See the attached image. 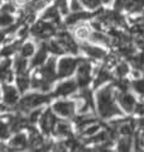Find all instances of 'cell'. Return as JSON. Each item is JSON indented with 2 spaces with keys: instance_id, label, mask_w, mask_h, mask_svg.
Returning <instances> with one entry per match:
<instances>
[{
  "instance_id": "obj_1",
  "label": "cell",
  "mask_w": 144,
  "mask_h": 152,
  "mask_svg": "<svg viewBox=\"0 0 144 152\" xmlns=\"http://www.w3.org/2000/svg\"><path fill=\"white\" fill-rule=\"evenodd\" d=\"M115 93L114 86L109 85L100 89L96 94V104H97V114L101 119L121 115V110L115 102Z\"/></svg>"
},
{
  "instance_id": "obj_2",
  "label": "cell",
  "mask_w": 144,
  "mask_h": 152,
  "mask_svg": "<svg viewBox=\"0 0 144 152\" xmlns=\"http://www.w3.org/2000/svg\"><path fill=\"white\" fill-rule=\"evenodd\" d=\"M49 102V96L44 94H39V93H33V94H28L25 95L18 104V110L20 113H25V112H31L32 109L38 108Z\"/></svg>"
},
{
  "instance_id": "obj_3",
  "label": "cell",
  "mask_w": 144,
  "mask_h": 152,
  "mask_svg": "<svg viewBox=\"0 0 144 152\" xmlns=\"http://www.w3.org/2000/svg\"><path fill=\"white\" fill-rule=\"evenodd\" d=\"M91 64L85 58H79L77 60V85L79 88L84 89L87 88L89 84L91 83Z\"/></svg>"
},
{
  "instance_id": "obj_4",
  "label": "cell",
  "mask_w": 144,
  "mask_h": 152,
  "mask_svg": "<svg viewBox=\"0 0 144 152\" xmlns=\"http://www.w3.org/2000/svg\"><path fill=\"white\" fill-rule=\"evenodd\" d=\"M32 34L36 39H47L49 36H52L56 32V24L52 22H38L37 24L32 28Z\"/></svg>"
},
{
  "instance_id": "obj_5",
  "label": "cell",
  "mask_w": 144,
  "mask_h": 152,
  "mask_svg": "<svg viewBox=\"0 0 144 152\" xmlns=\"http://www.w3.org/2000/svg\"><path fill=\"white\" fill-rule=\"evenodd\" d=\"M58 122L57 119V114L52 110V109H47L46 112H43V114L39 118V124L41 129L46 136H49L51 133H53V129L56 127V123Z\"/></svg>"
},
{
  "instance_id": "obj_6",
  "label": "cell",
  "mask_w": 144,
  "mask_h": 152,
  "mask_svg": "<svg viewBox=\"0 0 144 152\" xmlns=\"http://www.w3.org/2000/svg\"><path fill=\"white\" fill-rule=\"evenodd\" d=\"M57 115L63 117V118H72L75 115L76 112V105L73 102H67V100H60L56 102L53 104V108H52Z\"/></svg>"
},
{
  "instance_id": "obj_7",
  "label": "cell",
  "mask_w": 144,
  "mask_h": 152,
  "mask_svg": "<svg viewBox=\"0 0 144 152\" xmlns=\"http://www.w3.org/2000/svg\"><path fill=\"white\" fill-rule=\"evenodd\" d=\"M39 75L44 80H47L48 83H51V84L53 83L57 77H58V75H57V62H56L55 57L47 60L46 62L43 64L42 69L39 70Z\"/></svg>"
},
{
  "instance_id": "obj_8",
  "label": "cell",
  "mask_w": 144,
  "mask_h": 152,
  "mask_svg": "<svg viewBox=\"0 0 144 152\" xmlns=\"http://www.w3.org/2000/svg\"><path fill=\"white\" fill-rule=\"evenodd\" d=\"M76 67H77V60L76 58H71V57H65L58 62V71L57 75L58 77H68L72 74L75 72Z\"/></svg>"
},
{
  "instance_id": "obj_9",
  "label": "cell",
  "mask_w": 144,
  "mask_h": 152,
  "mask_svg": "<svg viewBox=\"0 0 144 152\" xmlns=\"http://www.w3.org/2000/svg\"><path fill=\"white\" fill-rule=\"evenodd\" d=\"M116 100L119 103L120 108H121L124 112H127V113L134 112V108H135L137 102H135V98H134L129 91L116 93Z\"/></svg>"
},
{
  "instance_id": "obj_10",
  "label": "cell",
  "mask_w": 144,
  "mask_h": 152,
  "mask_svg": "<svg viewBox=\"0 0 144 152\" xmlns=\"http://www.w3.org/2000/svg\"><path fill=\"white\" fill-rule=\"evenodd\" d=\"M57 39L60 41V43L63 46V48L66 50V52H70L72 55H76L79 52V46L75 42V39L71 37V34H68L67 32H60L57 34Z\"/></svg>"
},
{
  "instance_id": "obj_11",
  "label": "cell",
  "mask_w": 144,
  "mask_h": 152,
  "mask_svg": "<svg viewBox=\"0 0 144 152\" xmlns=\"http://www.w3.org/2000/svg\"><path fill=\"white\" fill-rule=\"evenodd\" d=\"M77 89H79L77 81L67 80V81H63V83L57 85L56 90H55V95H57V96H67V95L73 94Z\"/></svg>"
},
{
  "instance_id": "obj_12",
  "label": "cell",
  "mask_w": 144,
  "mask_h": 152,
  "mask_svg": "<svg viewBox=\"0 0 144 152\" xmlns=\"http://www.w3.org/2000/svg\"><path fill=\"white\" fill-rule=\"evenodd\" d=\"M43 145H44L43 137L36 129H33V127H31L29 128V136H28V147H29L31 150H34V151H41Z\"/></svg>"
},
{
  "instance_id": "obj_13",
  "label": "cell",
  "mask_w": 144,
  "mask_h": 152,
  "mask_svg": "<svg viewBox=\"0 0 144 152\" xmlns=\"http://www.w3.org/2000/svg\"><path fill=\"white\" fill-rule=\"evenodd\" d=\"M81 50H82L89 57H91V58H94V60H103L106 57V52H105V50H103L101 47L82 43L81 45Z\"/></svg>"
},
{
  "instance_id": "obj_14",
  "label": "cell",
  "mask_w": 144,
  "mask_h": 152,
  "mask_svg": "<svg viewBox=\"0 0 144 152\" xmlns=\"http://www.w3.org/2000/svg\"><path fill=\"white\" fill-rule=\"evenodd\" d=\"M110 80H113L111 72L108 70L106 66H100V67L96 70V79L94 81V86L95 88H100L101 85L110 81Z\"/></svg>"
},
{
  "instance_id": "obj_15",
  "label": "cell",
  "mask_w": 144,
  "mask_h": 152,
  "mask_svg": "<svg viewBox=\"0 0 144 152\" xmlns=\"http://www.w3.org/2000/svg\"><path fill=\"white\" fill-rule=\"evenodd\" d=\"M3 93H4V103L7 105L12 107V105H15L19 100V95H18V90L10 86V85H5L3 89Z\"/></svg>"
},
{
  "instance_id": "obj_16",
  "label": "cell",
  "mask_w": 144,
  "mask_h": 152,
  "mask_svg": "<svg viewBox=\"0 0 144 152\" xmlns=\"http://www.w3.org/2000/svg\"><path fill=\"white\" fill-rule=\"evenodd\" d=\"M53 134L57 137H62V138H67V137L72 136V127L68 122L66 121H58L56 123V127L53 129Z\"/></svg>"
},
{
  "instance_id": "obj_17",
  "label": "cell",
  "mask_w": 144,
  "mask_h": 152,
  "mask_svg": "<svg viewBox=\"0 0 144 152\" xmlns=\"http://www.w3.org/2000/svg\"><path fill=\"white\" fill-rule=\"evenodd\" d=\"M28 146V137L24 133H17L10 140V147L8 151H19Z\"/></svg>"
},
{
  "instance_id": "obj_18",
  "label": "cell",
  "mask_w": 144,
  "mask_h": 152,
  "mask_svg": "<svg viewBox=\"0 0 144 152\" xmlns=\"http://www.w3.org/2000/svg\"><path fill=\"white\" fill-rule=\"evenodd\" d=\"M95 122H97V118H95L94 115H90L87 113H81V115L75 117V124L80 132L84 131L87 126L92 124Z\"/></svg>"
},
{
  "instance_id": "obj_19",
  "label": "cell",
  "mask_w": 144,
  "mask_h": 152,
  "mask_svg": "<svg viewBox=\"0 0 144 152\" xmlns=\"http://www.w3.org/2000/svg\"><path fill=\"white\" fill-rule=\"evenodd\" d=\"M47 52H48V48H47V45L46 43H42L38 48L37 53L34 55L32 60V64L31 66L32 67H37V66H42L43 64L47 61Z\"/></svg>"
},
{
  "instance_id": "obj_20",
  "label": "cell",
  "mask_w": 144,
  "mask_h": 152,
  "mask_svg": "<svg viewBox=\"0 0 144 152\" xmlns=\"http://www.w3.org/2000/svg\"><path fill=\"white\" fill-rule=\"evenodd\" d=\"M90 17H92L90 13L87 12H73L72 14H70L68 17H66V24L67 26H76V24H80L82 20L87 19Z\"/></svg>"
},
{
  "instance_id": "obj_21",
  "label": "cell",
  "mask_w": 144,
  "mask_h": 152,
  "mask_svg": "<svg viewBox=\"0 0 144 152\" xmlns=\"http://www.w3.org/2000/svg\"><path fill=\"white\" fill-rule=\"evenodd\" d=\"M10 65L12 62L9 60H5V61H3L1 64H0V81H3V83H9V81H12V70H10Z\"/></svg>"
},
{
  "instance_id": "obj_22",
  "label": "cell",
  "mask_w": 144,
  "mask_h": 152,
  "mask_svg": "<svg viewBox=\"0 0 144 152\" xmlns=\"http://www.w3.org/2000/svg\"><path fill=\"white\" fill-rule=\"evenodd\" d=\"M60 13L61 12L57 8V5L48 8L44 12V14H43V20H48V22H52L55 24H57V23H60Z\"/></svg>"
},
{
  "instance_id": "obj_23",
  "label": "cell",
  "mask_w": 144,
  "mask_h": 152,
  "mask_svg": "<svg viewBox=\"0 0 144 152\" xmlns=\"http://www.w3.org/2000/svg\"><path fill=\"white\" fill-rule=\"evenodd\" d=\"M125 10L129 13H142L144 10V0H125Z\"/></svg>"
},
{
  "instance_id": "obj_24",
  "label": "cell",
  "mask_w": 144,
  "mask_h": 152,
  "mask_svg": "<svg viewBox=\"0 0 144 152\" xmlns=\"http://www.w3.org/2000/svg\"><path fill=\"white\" fill-rule=\"evenodd\" d=\"M31 77L28 76L27 72L24 74H18V77H17V86L19 89L20 93H25L28 89L31 88Z\"/></svg>"
},
{
  "instance_id": "obj_25",
  "label": "cell",
  "mask_w": 144,
  "mask_h": 152,
  "mask_svg": "<svg viewBox=\"0 0 144 152\" xmlns=\"http://www.w3.org/2000/svg\"><path fill=\"white\" fill-rule=\"evenodd\" d=\"M89 39L95 42V43H99V45H109L110 43V37L106 36V34H104L101 31L91 32Z\"/></svg>"
},
{
  "instance_id": "obj_26",
  "label": "cell",
  "mask_w": 144,
  "mask_h": 152,
  "mask_svg": "<svg viewBox=\"0 0 144 152\" xmlns=\"http://www.w3.org/2000/svg\"><path fill=\"white\" fill-rule=\"evenodd\" d=\"M46 45H47L48 51L52 52L53 55H63V53H66V50L63 48V46L60 43L58 39H51V41L46 42Z\"/></svg>"
},
{
  "instance_id": "obj_27",
  "label": "cell",
  "mask_w": 144,
  "mask_h": 152,
  "mask_svg": "<svg viewBox=\"0 0 144 152\" xmlns=\"http://www.w3.org/2000/svg\"><path fill=\"white\" fill-rule=\"evenodd\" d=\"M130 64L133 65V67L135 70H139L140 72H144V50L140 52V53H135L132 58H129Z\"/></svg>"
},
{
  "instance_id": "obj_28",
  "label": "cell",
  "mask_w": 144,
  "mask_h": 152,
  "mask_svg": "<svg viewBox=\"0 0 144 152\" xmlns=\"http://www.w3.org/2000/svg\"><path fill=\"white\" fill-rule=\"evenodd\" d=\"M27 67H28V61L27 57L24 56H17L14 60V69H15L17 74H24L27 72Z\"/></svg>"
},
{
  "instance_id": "obj_29",
  "label": "cell",
  "mask_w": 144,
  "mask_h": 152,
  "mask_svg": "<svg viewBox=\"0 0 144 152\" xmlns=\"http://www.w3.org/2000/svg\"><path fill=\"white\" fill-rule=\"evenodd\" d=\"M132 147H133V141L130 138V136H123V138L118 140V143H116L118 151L127 152V151H130Z\"/></svg>"
},
{
  "instance_id": "obj_30",
  "label": "cell",
  "mask_w": 144,
  "mask_h": 152,
  "mask_svg": "<svg viewBox=\"0 0 144 152\" xmlns=\"http://www.w3.org/2000/svg\"><path fill=\"white\" fill-rule=\"evenodd\" d=\"M100 131V124H97V123H92V124H90L85 128L84 131H81V136L84 137V138H86V137H91L94 136L95 133H97Z\"/></svg>"
},
{
  "instance_id": "obj_31",
  "label": "cell",
  "mask_w": 144,
  "mask_h": 152,
  "mask_svg": "<svg viewBox=\"0 0 144 152\" xmlns=\"http://www.w3.org/2000/svg\"><path fill=\"white\" fill-rule=\"evenodd\" d=\"M20 41H17V42H14V43H12V45H8V46H5L3 48V51H1V55L4 56V57H9L10 55H13L15 51H18V50H20Z\"/></svg>"
},
{
  "instance_id": "obj_32",
  "label": "cell",
  "mask_w": 144,
  "mask_h": 152,
  "mask_svg": "<svg viewBox=\"0 0 144 152\" xmlns=\"http://www.w3.org/2000/svg\"><path fill=\"white\" fill-rule=\"evenodd\" d=\"M132 88L133 90L135 91L138 95H140V96H144V79H140L138 77L135 79L134 81L132 83Z\"/></svg>"
},
{
  "instance_id": "obj_33",
  "label": "cell",
  "mask_w": 144,
  "mask_h": 152,
  "mask_svg": "<svg viewBox=\"0 0 144 152\" xmlns=\"http://www.w3.org/2000/svg\"><path fill=\"white\" fill-rule=\"evenodd\" d=\"M129 72V66L128 64L125 62H120L116 65V67H115V75H116V77H125Z\"/></svg>"
},
{
  "instance_id": "obj_34",
  "label": "cell",
  "mask_w": 144,
  "mask_h": 152,
  "mask_svg": "<svg viewBox=\"0 0 144 152\" xmlns=\"http://www.w3.org/2000/svg\"><path fill=\"white\" fill-rule=\"evenodd\" d=\"M14 23V18L12 14L0 12V27H10Z\"/></svg>"
},
{
  "instance_id": "obj_35",
  "label": "cell",
  "mask_w": 144,
  "mask_h": 152,
  "mask_svg": "<svg viewBox=\"0 0 144 152\" xmlns=\"http://www.w3.org/2000/svg\"><path fill=\"white\" fill-rule=\"evenodd\" d=\"M34 51H36V47H34L33 43H31V42H27V43L22 45V47H20V53L24 57L32 56L33 53H34Z\"/></svg>"
},
{
  "instance_id": "obj_36",
  "label": "cell",
  "mask_w": 144,
  "mask_h": 152,
  "mask_svg": "<svg viewBox=\"0 0 144 152\" xmlns=\"http://www.w3.org/2000/svg\"><path fill=\"white\" fill-rule=\"evenodd\" d=\"M42 109L38 107V108H34V109H32V110L29 112V114H28V121H29L31 124H33V123H36L38 119L41 118L42 115Z\"/></svg>"
},
{
  "instance_id": "obj_37",
  "label": "cell",
  "mask_w": 144,
  "mask_h": 152,
  "mask_svg": "<svg viewBox=\"0 0 144 152\" xmlns=\"http://www.w3.org/2000/svg\"><path fill=\"white\" fill-rule=\"evenodd\" d=\"M91 32H90V28L86 27V26H81L77 28V31H76V36L79 38H82V39H87L90 37Z\"/></svg>"
},
{
  "instance_id": "obj_38",
  "label": "cell",
  "mask_w": 144,
  "mask_h": 152,
  "mask_svg": "<svg viewBox=\"0 0 144 152\" xmlns=\"http://www.w3.org/2000/svg\"><path fill=\"white\" fill-rule=\"evenodd\" d=\"M82 5L89 9H97L101 4V0H80Z\"/></svg>"
},
{
  "instance_id": "obj_39",
  "label": "cell",
  "mask_w": 144,
  "mask_h": 152,
  "mask_svg": "<svg viewBox=\"0 0 144 152\" xmlns=\"http://www.w3.org/2000/svg\"><path fill=\"white\" fill-rule=\"evenodd\" d=\"M82 3L80 0H71V9L72 12H81L82 10Z\"/></svg>"
},
{
  "instance_id": "obj_40",
  "label": "cell",
  "mask_w": 144,
  "mask_h": 152,
  "mask_svg": "<svg viewBox=\"0 0 144 152\" xmlns=\"http://www.w3.org/2000/svg\"><path fill=\"white\" fill-rule=\"evenodd\" d=\"M134 113L139 117H144V103H137L134 108Z\"/></svg>"
},
{
  "instance_id": "obj_41",
  "label": "cell",
  "mask_w": 144,
  "mask_h": 152,
  "mask_svg": "<svg viewBox=\"0 0 144 152\" xmlns=\"http://www.w3.org/2000/svg\"><path fill=\"white\" fill-rule=\"evenodd\" d=\"M1 12L3 13H9V14H12L15 12V8H14V5L12 3H7V4H4L3 8H1Z\"/></svg>"
},
{
  "instance_id": "obj_42",
  "label": "cell",
  "mask_w": 144,
  "mask_h": 152,
  "mask_svg": "<svg viewBox=\"0 0 144 152\" xmlns=\"http://www.w3.org/2000/svg\"><path fill=\"white\" fill-rule=\"evenodd\" d=\"M123 9H125V0H116L115 1V10H123Z\"/></svg>"
},
{
  "instance_id": "obj_43",
  "label": "cell",
  "mask_w": 144,
  "mask_h": 152,
  "mask_svg": "<svg viewBox=\"0 0 144 152\" xmlns=\"http://www.w3.org/2000/svg\"><path fill=\"white\" fill-rule=\"evenodd\" d=\"M27 33H28V27H27V26H24L22 29L19 31V37H20V38H24V36H25Z\"/></svg>"
},
{
  "instance_id": "obj_44",
  "label": "cell",
  "mask_w": 144,
  "mask_h": 152,
  "mask_svg": "<svg viewBox=\"0 0 144 152\" xmlns=\"http://www.w3.org/2000/svg\"><path fill=\"white\" fill-rule=\"evenodd\" d=\"M9 150V147L5 146L4 143H0V151H8Z\"/></svg>"
},
{
  "instance_id": "obj_45",
  "label": "cell",
  "mask_w": 144,
  "mask_h": 152,
  "mask_svg": "<svg viewBox=\"0 0 144 152\" xmlns=\"http://www.w3.org/2000/svg\"><path fill=\"white\" fill-rule=\"evenodd\" d=\"M4 39H5V33L0 31V43H1V42H3Z\"/></svg>"
},
{
  "instance_id": "obj_46",
  "label": "cell",
  "mask_w": 144,
  "mask_h": 152,
  "mask_svg": "<svg viewBox=\"0 0 144 152\" xmlns=\"http://www.w3.org/2000/svg\"><path fill=\"white\" fill-rule=\"evenodd\" d=\"M0 112H7V104L5 105H0Z\"/></svg>"
},
{
  "instance_id": "obj_47",
  "label": "cell",
  "mask_w": 144,
  "mask_h": 152,
  "mask_svg": "<svg viewBox=\"0 0 144 152\" xmlns=\"http://www.w3.org/2000/svg\"><path fill=\"white\" fill-rule=\"evenodd\" d=\"M111 0H101V3H104V4H109Z\"/></svg>"
}]
</instances>
